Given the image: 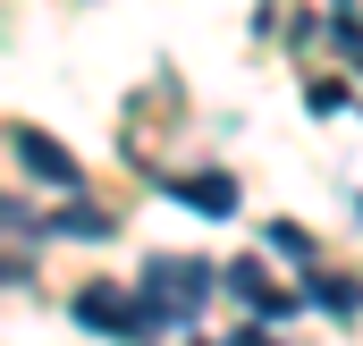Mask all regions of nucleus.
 I'll return each mask as SVG.
<instances>
[{"label": "nucleus", "instance_id": "obj_1", "mask_svg": "<svg viewBox=\"0 0 363 346\" xmlns=\"http://www.w3.org/2000/svg\"><path fill=\"white\" fill-rule=\"evenodd\" d=\"M211 287H220V270H211V262L161 254L152 270H144V313H152V321H194V313L211 304Z\"/></svg>", "mask_w": 363, "mask_h": 346}, {"label": "nucleus", "instance_id": "obj_2", "mask_svg": "<svg viewBox=\"0 0 363 346\" xmlns=\"http://www.w3.org/2000/svg\"><path fill=\"white\" fill-rule=\"evenodd\" d=\"M77 321H85V330H110V338H152V330H161V321H152L135 296H118V287H85V296H77Z\"/></svg>", "mask_w": 363, "mask_h": 346}, {"label": "nucleus", "instance_id": "obj_3", "mask_svg": "<svg viewBox=\"0 0 363 346\" xmlns=\"http://www.w3.org/2000/svg\"><path fill=\"white\" fill-rule=\"evenodd\" d=\"M220 279H228V296H237V304L254 313V330H262V321H287V313H296V296H287L271 270H262V254H254V262H237V270H220Z\"/></svg>", "mask_w": 363, "mask_h": 346}, {"label": "nucleus", "instance_id": "obj_4", "mask_svg": "<svg viewBox=\"0 0 363 346\" xmlns=\"http://www.w3.org/2000/svg\"><path fill=\"white\" fill-rule=\"evenodd\" d=\"M17 161H26L34 177H51V186H77V152H68V144H51V135H34V127L17 135Z\"/></svg>", "mask_w": 363, "mask_h": 346}, {"label": "nucleus", "instance_id": "obj_5", "mask_svg": "<svg viewBox=\"0 0 363 346\" xmlns=\"http://www.w3.org/2000/svg\"><path fill=\"white\" fill-rule=\"evenodd\" d=\"M178 194H186V203H203L211 220H228V211H237V177H220V169H211V177H186Z\"/></svg>", "mask_w": 363, "mask_h": 346}, {"label": "nucleus", "instance_id": "obj_6", "mask_svg": "<svg viewBox=\"0 0 363 346\" xmlns=\"http://www.w3.org/2000/svg\"><path fill=\"white\" fill-rule=\"evenodd\" d=\"M304 296H313L321 313H338V321H355V287H347L338 270H313V287H304Z\"/></svg>", "mask_w": 363, "mask_h": 346}, {"label": "nucleus", "instance_id": "obj_7", "mask_svg": "<svg viewBox=\"0 0 363 346\" xmlns=\"http://www.w3.org/2000/svg\"><path fill=\"white\" fill-rule=\"evenodd\" d=\"M60 228H68V237H110V220H101L93 203H77V211H60Z\"/></svg>", "mask_w": 363, "mask_h": 346}, {"label": "nucleus", "instance_id": "obj_8", "mask_svg": "<svg viewBox=\"0 0 363 346\" xmlns=\"http://www.w3.org/2000/svg\"><path fill=\"white\" fill-rule=\"evenodd\" d=\"M228 346H279V338H262V330H237V338H228Z\"/></svg>", "mask_w": 363, "mask_h": 346}]
</instances>
